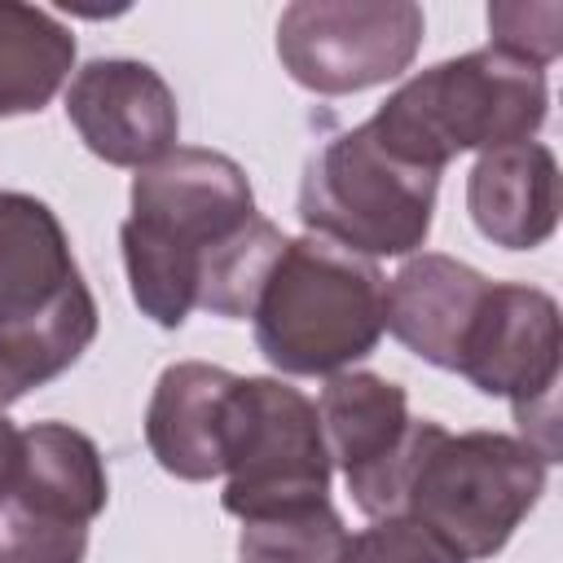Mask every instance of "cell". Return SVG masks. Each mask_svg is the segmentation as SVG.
Instances as JSON below:
<instances>
[{"mask_svg":"<svg viewBox=\"0 0 563 563\" xmlns=\"http://www.w3.org/2000/svg\"><path fill=\"white\" fill-rule=\"evenodd\" d=\"M440 172L387 154L365 123L330 136L303 167L299 220L308 233L378 260L409 255L435 220Z\"/></svg>","mask_w":563,"mask_h":563,"instance_id":"obj_6","label":"cell"},{"mask_svg":"<svg viewBox=\"0 0 563 563\" xmlns=\"http://www.w3.org/2000/svg\"><path fill=\"white\" fill-rule=\"evenodd\" d=\"M475 229L506 251H532L559 229V163L541 141L501 145L475 158L466 176Z\"/></svg>","mask_w":563,"mask_h":563,"instance_id":"obj_14","label":"cell"},{"mask_svg":"<svg viewBox=\"0 0 563 563\" xmlns=\"http://www.w3.org/2000/svg\"><path fill=\"white\" fill-rule=\"evenodd\" d=\"M559 356H563V321L554 295L523 282H493L466 330L453 374H462L484 396H506L523 440L545 462H554Z\"/></svg>","mask_w":563,"mask_h":563,"instance_id":"obj_8","label":"cell"},{"mask_svg":"<svg viewBox=\"0 0 563 563\" xmlns=\"http://www.w3.org/2000/svg\"><path fill=\"white\" fill-rule=\"evenodd\" d=\"M343 563H466L449 541L409 515H387L347 537Z\"/></svg>","mask_w":563,"mask_h":563,"instance_id":"obj_20","label":"cell"},{"mask_svg":"<svg viewBox=\"0 0 563 563\" xmlns=\"http://www.w3.org/2000/svg\"><path fill=\"white\" fill-rule=\"evenodd\" d=\"M9 493L48 515L92 523L110 497L101 449L70 422H35L22 431V466Z\"/></svg>","mask_w":563,"mask_h":563,"instance_id":"obj_15","label":"cell"},{"mask_svg":"<svg viewBox=\"0 0 563 563\" xmlns=\"http://www.w3.org/2000/svg\"><path fill=\"white\" fill-rule=\"evenodd\" d=\"M545 70L497 48H475L405 79L365 119V128L387 154L427 172H444V163L466 150L488 154L532 141L545 123Z\"/></svg>","mask_w":563,"mask_h":563,"instance_id":"obj_2","label":"cell"},{"mask_svg":"<svg viewBox=\"0 0 563 563\" xmlns=\"http://www.w3.org/2000/svg\"><path fill=\"white\" fill-rule=\"evenodd\" d=\"M317 418L330 466L343 471L356 510L369 519L396 515V493L413 440L405 387L369 369L330 374V383L321 387Z\"/></svg>","mask_w":563,"mask_h":563,"instance_id":"obj_10","label":"cell"},{"mask_svg":"<svg viewBox=\"0 0 563 563\" xmlns=\"http://www.w3.org/2000/svg\"><path fill=\"white\" fill-rule=\"evenodd\" d=\"M255 347L295 378L343 374L387 330V282L374 260L317 233L286 238L251 308Z\"/></svg>","mask_w":563,"mask_h":563,"instance_id":"obj_3","label":"cell"},{"mask_svg":"<svg viewBox=\"0 0 563 563\" xmlns=\"http://www.w3.org/2000/svg\"><path fill=\"white\" fill-rule=\"evenodd\" d=\"M427 18L413 0H299L277 18L282 70L321 97L400 79L422 48Z\"/></svg>","mask_w":563,"mask_h":563,"instance_id":"obj_9","label":"cell"},{"mask_svg":"<svg viewBox=\"0 0 563 563\" xmlns=\"http://www.w3.org/2000/svg\"><path fill=\"white\" fill-rule=\"evenodd\" d=\"M347 537L352 532L330 501L290 515L246 519L238 537V563H343Z\"/></svg>","mask_w":563,"mask_h":563,"instance_id":"obj_18","label":"cell"},{"mask_svg":"<svg viewBox=\"0 0 563 563\" xmlns=\"http://www.w3.org/2000/svg\"><path fill=\"white\" fill-rule=\"evenodd\" d=\"M559 26H563L559 4H493L488 9V31H493L488 48L545 70L559 57Z\"/></svg>","mask_w":563,"mask_h":563,"instance_id":"obj_21","label":"cell"},{"mask_svg":"<svg viewBox=\"0 0 563 563\" xmlns=\"http://www.w3.org/2000/svg\"><path fill=\"white\" fill-rule=\"evenodd\" d=\"M88 523L48 515L18 493L0 497V563H84Z\"/></svg>","mask_w":563,"mask_h":563,"instance_id":"obj_19","label":"cell"},{"mask_svg":"<svg viewBox=\"0 0 563 563\" xmlns=\"http://www.w3.org/2000/svg\"><path fill=\"white\" fill-rule=\"evenodd\" d=\"M330 453L317 405L282 378H242L224 409V510L246 519L330 501Z\"/></svg>","mask_w":563,"mask_h":563,"instance_id":"obj_7","label":"cell"},{"mask_svg":"<svg viewBox=\"0 0 563 563\" xmlns=\"http://www.w3.org/2000/svg\"><path fill=\"white\" fill-rule=\"evenodd\" d=\"M22 396H26V391H22V387L9 378V369L0 365V409H9V405H13V400H22Z\"/></svg>","mask_w":563,"mask_h":563,"instance_id":"obj_23","label":"cell"},{"mask_svg":"<svg viewBox=\"0 0 563 563\" xmlns=\"http://www.w3.org/2000/svg\"><path fill=\"white\" fill-rule=\"evenodd\" d=\"M101 312L57 211L35 194H0V365L31 391L66 374L97 339Z\"/></svg>","mask_w":563,"mask_h":563,"instance_id":"obj_5","label":"cell"},{"mask_svg":"<svg viewBox=\"0 0 563 563\" xmlns=\"http://www.w3.org/2000/svg\"><path fill=\"white\" fill-rule=\"evenodd\" d=\"M66 119L110 167H150L176 150L180 110L172 84L136 57H92L70 75Z\"/></svg>","mask_w":563,"mask_h":563,"instance_id":"obj_11","label":"cell"},{"mask_svg":"<svg viewBox=\"0 0 563 563\" xmlns=\"http://www.w3.org/2000/svg\"><path fill=\"white\" fill-rule=\"evenodd\" d=\"M255 194L220 150L176 145L132 176V216L119 224L132 303L163 330L185 325L198 308L207 260L251 224Z\"/></svg>","mask_w":563,"mask_h":563,"instance_id":"obj_1","label":"cell"},{"mask_svg":"<svg viewBox=\"0 0 563 563\" xmlns=\"http://www.w3.org/2000/svg\"><path fill=\"white\" fill-rule=\"evenodd\" d=\"M488 286L493 277L453 255H409L400 273L387 282V330L427 365L457 369V352Z\"/></svg>","mask_w":563,"mask_h":563,"instance_id":"obj_13","label":"cell"},{"mask_svg":"<svg viewBox=\"0 0 563 563\" xmlns=\"http://www.w3.org/2000/svg\"><path fill=\"white\" fill-rule=\"evenodd\" d=\"M238 374L211 361H176L158 374L145 409L154 462L189 484L224 475V409Z\"/></svg>","mask_w":563,"mask_h":563,"instance_id":"obj_12","label":"cell"},{"mask_svg":"<svg viewBox=\"0 0 563 563\" xmlns=\"http://www.w3.org/2000/svg\"><path fill=\"white\" fill-rule=\"evenodd\" d=\"M286 246V233L255 216L251 224H242L202 268V282H198V308H207L211 317H224V321H242L251 317L255 299H260V286L273 268V260L282 255Z\"/></svg>","mask_w":563,"mask_h":563,"instance_id":"obj_17","label":"cell"},{"mask_svg":"<svg viewBox=\"0 0 563 563\" xmlns=\"http://www.w3.org/2000/svg\"><path fill=\"white\" fill-rule=\"evenodd\" d=\"M75 70V31L35 4L0 0V119L40 114Z\"/></svg>","mask_w":563,"mask_h":563,"instance_id":"obj_16","label":"cell"},{"mask_svg":"<svg viewBox=\"0 0 563 563\" xmlns=\"http://www.w3.org/2000/svg\"><path fill=\"white\" fill-rule=\"evenodd\" d=\"M18 466H22V431H18V427L4 418V409H0V497L13 488Z\"/></svg>","mask_w":563,"mask_h":563,"instance_id":"obj_22","label":"cell"},{"mask_svg":"<svg viewBox=\"0 0 563 563\" xmlns=\"http://www.w3.org/2000/svg\"><path fill=\"white\" fill-rule=\"evenodd\" d=\"M550 462L519 435L444 431L431 418L413 422V444L396 497V515L418 519L449 541L466 563L506 550L515 528L545 493Z\"/></svg>","mask_w":563,"mask_h":563,"instance_id":"obj_4","label":"cell"}]
</instances>
